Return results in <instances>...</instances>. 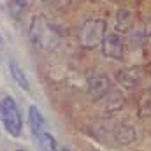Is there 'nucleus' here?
Masks as SVG:
<instances>
[{"label": "nucleus", "instance_id": "nucleus-1", "mask_svg": "<svg viewBox=\"0 0 151 151\" xmlns=\"http://www.w3.org/2000/svg\"><path fill=\"white\" fill-rule=\"evenodd\" d=\"M30 39L34 42V46L39 49H44V51H51V49H56L62 42V34L60 30L44 16V14H39L32 18V23H30Z\"/></svg>", "mask_w": 151, "mask_h": 151}, {"label": "nucleus", "instance_id": "nucleus-2", "mask_svg": "<svg viewBox=\"0 0 151 151\" xmlns=\"http://www.w3.org/2000/svg\"><path fill=\"white\" fill-rule=\"evenodd\" d=\"M97 139H100L104 144H118V146H128L137 139V134L132 127L118 121H102L95 128Z\"/></svg>", "mask_w": 151, "mask_h": 151}, {"label": "nucleus", "instance_id": "nucleus-3", "mask_svg": "<svg viewBox=\"0 0 151 151\" xmlns=\"http://www.w3.org/2000/svg\"><path fill=\"white\" fill-rule=\"evenodd\" d=\"M0 123L9 137L19 139L23 135V114L11 95L0 99Z\"/></svg>", "mask_w": 151, "mask_h": 151}, {"label": "nucleus", "instance_id": "nucleus-4", "mask_svg": "<svg viewBox=\"0 0 151 151\" xmlns=\"http://www.w3.org/2000/svg\"><path fill=\"white\" fill-rule=\"evenodd\" d=\"M107 34V23L99 18H91L84 21L81 34H79V42L86 49H95L102 44V40Z\"/></svg>", "mask_w": 151, "mask_h": 151}, {"label": "nucleus", "instance_id": "nucleus-5", "mask_svg": "<svg viewBox=\"0 0 151 151\" xmlns=\"http://www.w3.org/2000/svg\"><path fill=\"white\" fill-rule=\"evenodd\" d=\"M111 91V79L104 72H93L86 77V95L90 100L99 102Z\"/></svg>", "mask_w": 151, "mask_h": 151}, {"label": "nucleus", "instance_id": "nucleus-6", "mask_svg": "<svg viewBox=\"0 0 151 151\" xmlns=\"http://www.w3.org/2000/svg\"><path fill=\"white\" fill-rule=\"evenodd\" d=\"M104 56L113 58V60H123L125 56V39L118 32H109L100 44Z\"/></svg>", "mask_w": 151, "mask_h": 151}, {"label": "nucleus", "instance_id": "nucleus-7", "mask_svg": "<svg viewBox=\"0 0 151 151\" xmlns=\"http://www.w3.org/2000/svg\"><path fill=\"white\" fill-rule=\"evenodd\" d=\"M141 79H142V70H141V67H127V69H123V70H119V72L116 74L118 84L123 86V88H127V90L135 88V86L141 83Z\"/></svg>", "mask_w": 151, "mask_h": 151}, {"label": "nucleus", "instance_id": "nucleus-8", "mask_svg": "<svg viewBox=\"0 0 151 151\" xmlns=\"http://www.w3.org/2000/svg\"><path fill=\"white\" fill-rule=\"evenodd\" d=\"M28 127L32 130L34 135H37L40 132H44V127H46V119L40 113L37 106H30L28 107Z\"/></svg>", "mask_w": 151, "mask_h": 151}, {"label": "nucleus", "instance_id": "nucleus-9", "mask_svg": "<svg viewBox=\"0 0 151 151\" xmlns=\"http://www.w3.org/2000/svg\"><path fill=\"white\" fill-rule=\"evenodd\" d=\"M9 72H11V77L14 79V83H16L21 90L30 91V81H28V76L25 74V70H23L14 60L9 62Z\"/></svg>", "mask_w": 151, "mask_h": 151}, {"label": "nucleus", "instance_id": "nucleus-10", "mask_svg": "<svg viewBox=\"0 0 151 151\" xmlns=\"http://www.w3.org/2000/svg\"><path fill=\"white\" fill-rule=\"evenodd\" d=\"M132 23H134V14H132L130 9H119L116 12V30H118V34L128 32Z\"/></svg>", "mask_w": 151, "mask_h": 151}, {"label": "nucleus", "instance_id": "nucleus-11", "mask_svg": "<svg viewBox=\"0 0 151 151\" xmlns=\"http://www.w3.org/2000/svg\"><path fill=\"white\" fill-rule=\"evenodd\" d=\"M35 139H37V144H39V148H40V151H60L55 135H51V134L46 132V130L40 132V134H37Z\"/></svg>", "mask_w": 151, "mask_h": 151}, {"label": "nucleus", "instance_id": "nucleus-12", "mask_svg": "<svg viewBox=\"0 0 151 151\" xmlns=\"http://www.w3.org/2000/svg\"><path fill=\"white\" fill-rule=\"evenodd\" d=\"M137 111H139V118H151V88L141 93L137 102Z\"/></svg>", "mask_w": 151, "mask_h": 151}, {"label": "nucleus", "instance_id": "nucleus-13", "mask_svg": "<svg viewBox=\"0 0 151 151\" xmlns=\"http://www.w3.org/2000/svg\"><path fill=\"white\" fill-rule=\"evenodd\" d=\"M60 151H70V150H69V148H62Z\"/></svg>", "mask_w": 151, "mask_h": 151}, {"label": "nucleus", "instance_id": "nucleus-14", "mask_svg": "<svg viewBox=\"0 0 151 151\" xmlns=\"http://www.w3.org/2000/svg\"><path fill=\"white\" fill-rule=\"evenodd\" d=\"M14 151H27V150H23V148H18V150H14Z\"/></svg>", "mask_w": 151, "mask_h": 151}]
</instances>
